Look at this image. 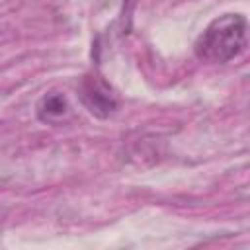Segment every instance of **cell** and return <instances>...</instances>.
I'll return each mask as SVG.
<instances>
[{"instance_id":"3957f363","label":"cell","mask_w":250,"mask_h":250,"mask_svg":"<svg viewBox=\"0 0 250 250\" xmlns=\"http://www.w3.org/2000/svg\"><path fill=\"white\" fill-rule=\"evenodd\" d=\"M35 113L41 123L59 125L61 121H64L70 115V105L62 92L51 90L39 98V102L35 105Z\"/></svg>"},{"instance_id":"7a4b0ae2","label":"cell","mask_w":250,"mask_h":250,"mask_svg":"<svg viewBox=\"0 0 250 250\" xmlns=\"http://www.w3.org/2000/svg\"><path fill=\"white\" fill-rule=\"evenodd\" d=\"M78 96L82 105L98 119H107L115 113L119 102L113 92V88L105 82V78L100 72H88L78 88Z\"/></svg>"},{"instance_id":"6da1fadb","label":"cell","mask_w":250,"mask_h":250,"mask_svg":"<svg viewBox=\"0 0 250 250\" xmlns=\"http://www.w3.org/2000/svg\"><path fill=\"white\" fill-rule=\"evenodd\" d=\"M246 49V18L242 14H223L215 18L193 45V53L201 62L223 64Z\"/></svg>"}]
</instances>
